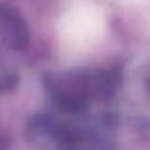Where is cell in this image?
Segmentation results:
<instances>
[{
	"instance_id": "1",
	"label": "cell",
	"mask_w": 150,
	"mask_h": 150,
	"mask_svg": "<svg viewBox=\"0 0 150 150\" xmlns=\"http://www.w3.org/2000/svg\"><path fill=\"white\" fill-rule=\"evenodd\" d=\"M29 33L15 11L0 6V93L19 82V57L27 50Z\"/></svg>"
}]
</instances>
